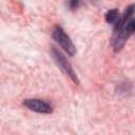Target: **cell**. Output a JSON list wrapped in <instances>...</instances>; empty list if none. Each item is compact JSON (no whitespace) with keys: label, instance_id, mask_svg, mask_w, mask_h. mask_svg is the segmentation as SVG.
Segmentation results:
<instances>
[{"label":"cell","instance_id":"cell-1","mask_svg":"<svg viewBox=\"0 0 135 135\" xmlns=\"http://www.w3.org/2000/svg\"><path fill=\"white\" fill-rule=\"evenodd\" d=\"M133 34H135V18H131L121 30L113 33L112 39H111V45L114 52L121 51L126 42L128 41V39Z\"/></svg>","mask_w":135,"mask_h":135},{"label":"cell","instance_id":"cell-6","mask_svg":"<svg viewBox=\"0 0 135 135\" xmlns=\"http://www.w3.org/2000/svg\"><path fill=\"white\" fill-rule=\"evenodd\" d=\"M81 3V0H68V6L71 11H76Z\"/></svg>","mask_w":135,"mask_h":135},{"label":"cell","instance_id":"cell-5","mask_svg":"<svg viewBox=\"0 0 135 135\" xmlns=\"http://www.w3.org/2000/svg\"><path fill=\"white\" fill-rule=\"evenodd\" d=\"M120 15H119V12L117 8H112L110 11H108L104 15V19L107 21V23L109 24H115L117 22V20L119 19Z\"/></svg>","mask_w":135,"mask_h":135},{"label":"cell","instance_id":"cell-4","mask_svg":"<svg viewBox=\"0 0 135 135\" xmlns=\"http://www.w3.org/2000/svg\"><path fill=\"white\" fill-rule=\"evenodd\" d=\"M23 105L28 110L40 113V114H51L53 112V107L50 102L40 98H27L23 100Z\"/></svg>","mask_w":135,"mask_h":135},{"label":"cell","instance_id":"cell-3","mask_svg":"<svg viewBox=\"0 0 135 135\" xmlns=\"http://www.w3.org/2000/svg\"><path fill=\"white\" fill-rule=\"evenodd\" d=\"M52 56L55 60V62L57 63V65L60 68V70L76 84H79V79L72 66V64L70 63V61L66 59V57L62 54L61 51H59L58 49H56L55 46L52 47Z\"/></svg>","mask_w":135,"mask_h":135},{"label":"cell","instance_id":"cell-2","mask_svg":"<svg viewBox=\"0 0 135 135\" xmlns=\"http://www.w3.org/2000/svg\"><path fill=\"white\" fill-rule=\"evenodd\" d=\"M53 39L59 44V46L71 57L75 56L76 54V47L70 38V36L64 32V30L60 25H56L52 32Z\"/></svg>","mask_w":135,"mask_h":135}]
</instances>
